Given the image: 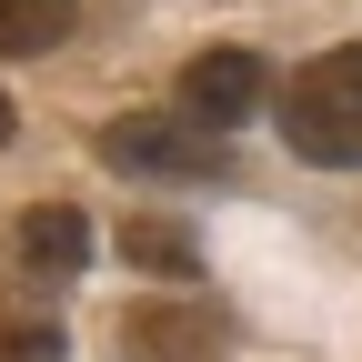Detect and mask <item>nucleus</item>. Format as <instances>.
<instances>
[{
    "instance_id": "6",
    "label": "nucleus",
    "mask_w": 362,
    "mask_h": 362,
    "mask_svg": "<svg viewBox=\"0 0 362 362\" xmlns=\"http://www.w3.org/2000/svg\"><path fill=\"white\" fill-rule=\"evenodd\" d=\"M121 252L141 272H161V282H192V272H202V242L181 232V221H161V211H131L121 221Z\"/></svg>"
},
{
    "instance_id": "1",
    "label": "nucleus",
    "mask_w": 362,
    "mask_h": 362,
    "mask_svg": "<svg viewBox=\"0 0 362 362\" xmlns=\"http://www.w3.org/2000/svg\"><path fill=\"white\" fill-rule=\"evenodd\" d=\"M272 121H282V151H292V161H312V171H362V40L302 61Z\"/></svg>"
},
{
    "instance_id": "7",
    "label": "nucleus",
    "mask_w": 362,
    "mask_h": 362,
    "mask_svg": "<svg viewBox=\"0 0 362 362\" xmlns=\"http://www.w3.org/2000/svg\"><path fill=\"white\" fill-rule=\"evenodd\" d=\"M71 30V0H0V61H30Z\"/></svg>"
},
{
    "instance_id": "9",
    "label": "nucleus",
    "mask_w": 362,
    "mask_h": 362,
    "mask_svg": "<svg viewBox=\"0 0 362 362\" xmlns=\"http://www.w3.org/2000/svg\"><path fill=\"white\" fill-rule=\"evenodd\" d=\"M0 141H11V90H0Z\"/></svg>"
},
{
    "instance_id": "2",
    "label": "nucleus",
    "mask_w": 362,
    "mask_h": 362,
    "mask_svg": "<svg viewBox=\"0 0 362 362\" xmlns=\"http://www.w3.org/2000/svg\"><path fill=\"white\" fill-rule=\"evenodd\" d=\"M101 161L131 181H202V171H221V141L192 121V111H121V121H101Z\"/></svg>"
},
{
    "instance_id": "3",
    "label": "nucleus",
    "mask_w": 362,
    "mask_h": 362,
    "mask_svg": "<svg viewBox=\"0 0 362 362\" xmlns=\"http://www.w3.org/2000/svg\"><path fill=\"white\" fill-rule=\"evenodd\" d=\"M121 352L131 362H211L221 352V312H202V302H131L121 312Z\"/></svg>"
},
{
    "instance_id": "5",
    "label": "nucleus",
    "mask_w": 362,
    "mask_h": 362,
    "mask_svg": "<svg viewBox=\"0 0 362 362\" xmlns=\"http://www.w3.org/2000/svg\"><path fill=\"white\" fill-rule=\"evenodd\" d=\"M11 262L40 272V282H71V272L90 262V211H81V202H30V211L11 221Z\"/></svg>"
},
{
    "instance_id": "4",
    "label": "nucleus",
    "mask_w": 362,
    "mask_h": 362,
    "mask_svg": "<svg viewBox=\"0 0 362 362\" xmlns=\"http://www.w3.org/2000/svg\"><path fill=\"white\" fill-rule=\"evenodd\" d=\"M262 81H272V71H262L252 51H192V61H181V111L211 121V131H221V121H252V111H262Z\"/></svg>"
},
{
    "instance_id": "8",
    "label": "nucleus",
    "mask_w": 362,
    "mask_h": 362,
    "mask_svg": "<svg viewBox=\"0 0 362 362\" xmlns=\"http://www.w3.org/2000/svg\"><path fill=\"white\" fill-rule=\"evenodd\" d=\"M0 362H71V332L30 302H0Z\"/></svg>"
}]
</instances>
